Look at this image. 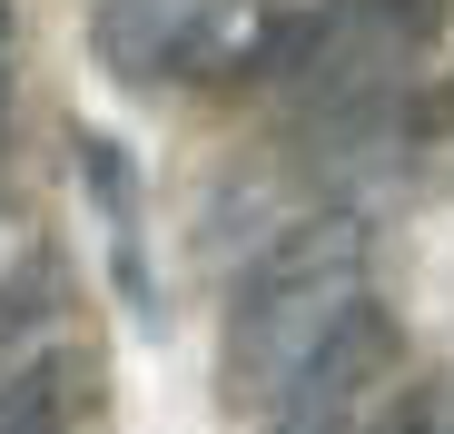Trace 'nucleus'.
Segmentation results:
<instances>
[{
    "label": "nucleus",
    "instance_id": "nucleus-1",
    "mask_svg": "<svg viewBox=\"0 0 454 434\" xmlns=\"http://www.w3.org/2000/svg\"><path fill=\"white\" fill-rule=\"evenodd\" d=\"M365 247L375 228L356 207H317V217H286L247 257L238 297H227V355H217L227 405H277L296 385V366L365 306Z\"/></svg>",
    "mask_w": 454,
    "mask_h": 434
},
{
    "label": "nucleus",
    "instance_id": "nucleus-2",
    "mask_svg": "<svg viewBox=\"0 0 454 434\" xmlns=\"http://www.w3.org/2000/svg\"><path fill=\"white\" fill-rule=\"evenodd\" d=\"M386 366H395V316L365 297L307 366H296V385L267 405V434H375V424H386V415H375Z\"/></svg>",
    "mask_w": 454,
    "mask_h": 434
},
{
    "label": "nucleus",
    "instance_id": "nucleus-3",
    "mask_svg": "<svg viewBox=\"0 0 454 434\" xmlns=\"http://www.w3.org/2000/svg\"><path fill=\"white\" fill-rule=\"evenodd\" d=\"M207 20H217V0H99L90 11V59L119 89H188Z\"/></svg>",
    "mask_w": 454,
    "mask_h": 434
},
{
    "label": "nucleus",
    "instance_id": "nucleus-4",
    "mask_svg": "<svg viewBox=\"0 0 454 434\" xmlns=\"http://www.w3.org/2000/svg\"><path fill=\"white\" fill-rule=\"evenodd\" d=\"M80 188L99 207V247H109V286H119V306L138 326H159L168 297H159V276H148V228H138V159L119 149L109 128H80Z\"/></svg>",
    "mask_w": 454,
    "mask_h": 434
},
{
    "label": "nucleus",
    "instance_id": "nucleus-5",
    "mask_svg": "<svg viewBox=\"0 0 454 434\" xmlns=\"http://www.w3.org/2000/svg\"><path fill=\"white\" fill-rule=\"evenodd\" d=\"M69 355H30V366L0 385V434H69Z\"/></svg>",
    "mask_w": 454,
    "mask_h": 434
},
{
    "label": "nucleus",
    "instance_id": "nucleus-6",
    "mask_svg": "<svg viewBox=\"0 0 454 434\" xmlns=\"http://www.w3.org/2000/svg\"><path fill=\"white\" fill-rule=\"evenodd\" d=\"M375 434H454V385H434V395H415L405 415H386Z\"/></svg>",
    "mask_w": 454,
    "mask_h": 434
},
{
    "label": "nucleus",
    "instance_id": "nucleus-7",
    "mask_svg": "<svg viewBox=\"0 0 454 434\" xmlns=\"http://www.w3.org/2000/svg\"><path fill=\"white\" fill-rule=\"evenodd\" d=\"M0 109H11V0H0Z\"/></svg>",
    "mask_w": 454,
    "mask_h": 434
},
{
    "label": "nucleus",
    "instance_id": "nucleus-8",
    "mask_svg": "<svg viewBox=\"0 0 454 434\" xmlns=\"http://www.w3.org/2000/svg\"><path fill=\"white\" fill-rule=\"evenodd\" d=\"M425 128H454V89H444V99H434V109H425Z\"/></svg>",
    "mask_w": 454,
    "mask_h": 434
}]
</instances>
